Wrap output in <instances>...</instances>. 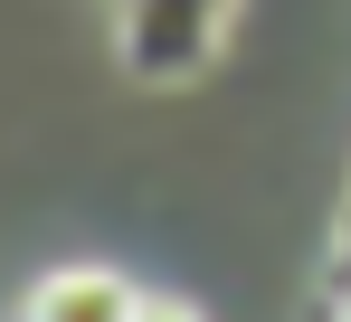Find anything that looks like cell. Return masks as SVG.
<instances>
[{"label": "cell", "mask_w": 351, "mask_h": 322, "mask_svg": "<svg viewBox=\"0 0 351 322\" xmlns=\"http://www.w3.org/2000/svg\"><path fill=\"white\" fill-rule=\"evenodd\" d=\"M323 322H351V275L332 284V304H323Z\"/></svg>", "instance_id": "277c9868"}, {"label": "cell", "mask_w": 351, "mask_h": 322, "mask_svg": "<svg viewBox=\"0 0 351 322\" xmlns=\"http://www.w3.org/2000/svg\"><path fill=\"white\" fill-rule=\"evenodd\" d=\"M351 275V199H342V227H332V284Z\"/></svg>", "instance_id": "3957f363"}, {"label": "cell", "mask_w": 351, "mask_h": 322, "mask_svg": "<svg viewBox=\"0 0 351 322\" xmlns=\"http://www.w3.org/2000/svg\"><path fill=\"white\" fill-rule=\"evenodd\" d=\"M143 322H199V313H180V304H143Z\"/></svg>", "instance_id": "5b68a950"}, {"label": "cell", "mask_w": 351, "mask_h": 322, "mask_svg": "<svg viewBox=\"0 0 351 322\" xmlns=\"http://www.w3.org/2000/svg\"><path fill=\"white\" fill-rule=\"evenodd\" d=\"M29 322H143V294L114 266H58L29 294Z\"/></svg>", "instance_id": "7a4b0ae2"}, {"label": "cell", "mask_w": 351, "mask_h": 322, "mask_svg": "<svg viewBox=\"0 0 351 322\" xmlns=\"http://www.w3.org/2000/svg\"><path fill=\"white\" fill-rule=\"evenodd\" d=\"M228 10L237 0H114V48H123V76L143 86H190L219 38H228Z\"/></svg>", "instance_id": "6da1fadb"}]
</instances>
